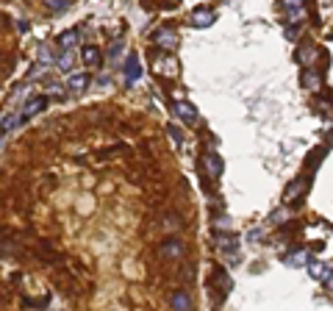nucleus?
<instances>
[{"instance_id": "f257e3e1", "label": "nucleus", "mask_w": 333, "mask_h": 311, "mask_svg": "<svg viewBox=\"0 0 333 311\" xmlns=\"http://www.w3.org/2000/svg\"><path fill=\"white\" fill-rule=\"evenodd\" d=\"M214 242H217V250L228 261H239V239H236L234 233H225L222 228H219V231L214 233Z\"/></svg>"}, {"instance_id": "f03ea898", "label": "nucleus", "mask_w": 333, "mask_h": 311, "mask_svg": "<svg viewBox=\"0 0 333 311\" xmlns=\"http://www.w3.org/2000/svg\"><path fill=\"white\" fill-rule=\"evenodd\" d=\"M45 109H47V97L45 95L31 97V100L25 103V109H22V114H20V125L22 122H28V120H34V117H37L39 111H45Z\"/></svg>"}, {"instance_id": "7ed1b4c3", "label": "nucleus", "mask_w": 333, "mask_h": 311, "mask_svg": "<svg viewBox=\"0 0 333 311\" xmlns=\"http://www.w3.org/2000/svg\"><path fill=\"white\" fill-rule=\"evenodd\" d=\"M153 42L161 45L166 50H175L178 48V31H172V28H158V31L153 33Z\"/></svg>"}, {"instance_id": "20e7f679", "label": "nucleus", "mask_w": 333, "mask_h": 311, "mask_svg": "<svg viewBox=\"0 0 333 311\" xmlns=\"http://www.w3.org/2000/svg\"><path fill=\"white\" fill-rule=\"evenodd\" d=\"M211 275H214V284L219 286V295H222V297L234 289V281H230V275H228V269H225V267H214Z\"/></svg>"}, {"instance_id": "39448f33", "label": "nucleus", "mask_w": 333, "mask_h": 311, "mask_svg": "<svg viewBox=\"0 0 333 311\" xmlns=\"http://www.w3.org/2000/svg\"><path fill=\"white\" fill-rule=\"evenodd\" d=\"M214 11L211 9H194L192 11V17H189V22H192L194 28H208V25H214Z\"/></svg>"}, {"instance_id": "423d86ee", "label": "nucleus", "mask_w": 333, "mask_h": 311, "mask_svg": "<svg viewBox=\"0 0 333 311\" xmlns=\"http://www.w3.org/2000/svg\"><path fill=\"white\" fill-rule=\"evenodd\" d=\"M175 114L181 117L183 122H189V125H194V122H197V109H194L189 100H178V103H175Z\"/></svg>"}, {"instance_id": "0eeeda50", "label": "nucleus", "mask_w": 333, "mask_h": 311, "mask_svg": "<svg viewBox=\"0 0 333 311\" xmlns=\"http://www.w3.org/2000/svg\"><path fill=\"white\" fill-rule=\"evenodd\" d=\"M203 164H206V172L211 175V178H219V175H222V169H225V164H222V158H219V153H211V150L206 153Z\"/></svg>"}, {"instance_id": "6e6552de", "label": "nucleus", "mask_w": 333, "mask_h": 311, "mask_svg": "<svg viewBox=\"0 0 333 311\" xmlns=\"http://www.w3.org/2000/svg\"><path fill=\"white\" fill-rule=\"evenodd\" d=\"M78 39H81V28H73V31H64L61 37L56 39V45L61 50H73L75 45H78Z\"/></svg>"}, {"instance_id": "1a4fd4ad", "label": "nucleus", "mask_w": 333, "mask_h": 311, "mask_svg": "<svg viewBox=\"0 0 333 311\" xmlns=\"http://www.w3.org/2000/svg\"><path fill=\"white\" fill-rule=\"evenodd\" d=\"M139 75H142L139 56H136V53H130V56H128V61H125V81H128V84H134V81L139 78Z\"/></svg>"}, {"instance_id": "9d476101", "label": "nucleus", "mask_w": 333, "mask_h": 311, "mask_svg": "<svg viewBox=\"0 0 333 311\" xmlns=\"http://www.w3.org/2000/svg\"><path fill=\"white\" fill-rule=\"evenodd\" d=\"M306 189H308V181H306V178H297V181H291V184H289V189L283 192V200H286V203H291L297 195H306Z\"/></svg>"}, {"instance_id": "9b49d317", "label": "nucleus", "mask_w": 333, "mask_h": 311, "mask_svg": "<svg viewBox=\"0 0 333 311\" xmlns=\"http://www.w3.org/2000/svg\"><path fill=\"white\" fill-rule=\"evenodd\" d=\"M161 256L164 259H178V256H183V242L181 239H166L161 245Z\"/></svg>"}, {"instance_id": "f8f14e48", "label": "nucleus", "mask_w": 333, "mask_h": 311, "mask_svg": "<svg viewBox=\"0 0 333 311\" xmlns=\"http://www.w3.org/2000/svg\"><path fill=\"white\" fill-rule=\"evenodd\" d=\"M86 86H89V75H86V73L70 75V78H67V89L73 92V95H81V92H86Z\"/></svg>"}, {"instance_id": "ddd939ff", "label": "nucleus", "mask_w": 333, "mask_h": 311, "mask_svg": "<svg viewBox=\"0 0 333 311\" xmlns=\"http://www.w3.org/2000/svg\"><path fill=\"white\" fill-rule=\"evenodd\" d=\"M300 86H306V89L317 92L319 86H322V78H319V73H317V70H306V73L300 75Z\"/></svg>"}, {"instance_id": "4468645a", "label": "nucleus", "mask_w": 333, "mask_h": 311, "mask_svg": "<svg viewBox=\"0 0 333 311\" xmlns=\"http://www.w3.org/2000/svg\"><path fill=\"white\" fill-rule=\"evenodd\" d=\"M281 9L286 11V17L294 22L303 17V0H281Z\"/></svg>"}, {"instance_id": "2eb2a0df", "label": "nucleus", "mask_w": 333, "mask_h": 311, "mask_svg": "<svg viewBox=\"0 0 333 311\" xmlns=\"http://www.w3.org/2000/svg\"><path fill=\"white\" fill-rule=\"evenodd\" d=\"M170 306H172V308H178V311H186V308H192V297H189V292H183V289L172 292V300H170Z\"/></svg>"}, {"instance_id": "dca6fc26", "label": "nucleus", "mask_w": 333, "mask_h": 311, "mask_svg": "<svg viewBox=\"0 0 333 311\" xmlns=\"http://www.w3.org/2000/svg\"><path fill=\"white\" fill-rule=\"evenodd\" d=\"M81 58H83V64H86V67H94V64H100V61H103L100 50H97V48H92V45H86V48L81 50Z\"/></svg>"}, {"instance_id": "f3484780", "label": "nucleus", "mask_w": 333, "mask_h": 311, "mask_svg": "<svg viewBox=\"0 0 333 311\" xmlns=\"http://www.w3.org/2000/svg\"><path fill=\"white\" fill-rule=\"evenodd\" d=\"M47 70H50V61H39L37 64H31V70H28V81H39V78H45L47 75Z\"/></svg>"}, {"instance_id": "a211bd4d", "label": "nucleus", "mask_w": 333, "mask_h": 311, "mask_svg": "<svg viewBox=\"0 0 333 311\" xmlns=\"http://www.w3.org/2000/svg\"><path fill=\"white\" fill-rule=\"evenodd\" d=\"M73 64H75L73 50H64L61 56H56V67L61 70V73H73Z\"/></svg>"}, {"instance_id": "6ab92c4d", "label": "nucleus", "mask_w": 333, "mask_h": 311, "mask_svg": "<svg viewBox=\"0 0 333 311\" xmlns=\"http://www.w3.org/2000/svg\"><path fill=\"white\" fill-rule=\"evenodd\" d=\"M317 56H319V50L314 48V45H306V48L297 50V61H300V64H311Z\"/></svg>"}, {"instance_id": "aec40b11", "label": "nucleus", "mask_w": 333, "mask_h": 311, "mask_svg": "<svg viewBox=\"0 0 333 311\" xmlns=\"http://www.w3.org/2000/svg\"><path fill=\"white\" fill-rule=\"evenodd\" d=\"M45 3L47 11H53V14H64V11L70 9V0H42Z\"/></svg>"}, {"instance_id": "412c9836", "label": "nucleus", "mask_w": 333, "mask_h": 311, "mask_svg": "<svg viewBox=\"0 0 333 311\" xmlns=\"http://www.w3.org/2000/svg\"><path fill=\"white\" fill-rule=\"evenodd\" d=\"M322 158H325V150H322V148L311 150V153H308V172H314V169H317V164L322 161Z\"/></svg>"}, {"instance_id": "4be33fe9", "label": "nucleus", "mask_w": 333, "mask_h": 311, "mask_svg": "<svg viewBox=\"0 0 333 311\" xmlns=\"http://www.w3.org/2000/svg\"><path fill=\"white\" fill-rule=\"evenodd\" d=\"M20 125V117H14V114H9L3 122H0V133H9V131H14V128Z\"/></svg>"}, {"instance_id": "5701e85b", "label": "nucleus", "mask_w": 333, "mask_h": 311, "mask_svg": "<svg viewBox=\"0 0 333 311\" xmlns=\"http://www.w3.org/2000/svg\"><path fill=\"white\" fill-rule=\"evenodd\" d=\"M166 133L172 136V142H175L178 148L183 145V133H181V128H178V125H166Z\"/></svg>"}, {"instance_id": "b1692460", "label": "nucleus", "mask_w": 333, "mask_h": 311, "mask_svg": "<svg viewBox=\"0 0 333 311\" xmlns=\"http://www.w3.org/2000/svg\"><path fill=\"white\" fill-rule=\"evenodd\" d=\"M120 50H122V42L117 39V42H111V48H109V56L117 61V58H120Z\"/></svg>"}, {"instance_id": "393cba45", "label": "nucleus", "mask_w": 333, "mask_h": 311, "mask_svg": "<svg viewBox=\"0 0 333 311\" xmlns=\"http://www.w3.org/2000/svg\"><path fill=\"white\" fill-rule=\"evenodd\" d=\"M17 31H20V33H25V31H28V22H25V20H20V25H17Z\"/></svg>"}]
</instances>
